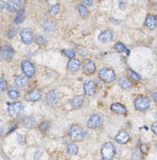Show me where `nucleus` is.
<instances>
[{
  "label": "nucleus",
  "instance_id": "58836bf2",
  "mask_svg": "<svg viewBox=\"0 0 157 160\" xmlns=\"http://www.w3.org/2000/svg\"><path fill=\"white\" fill-rule=\"evenodd\" d=\"M152 128V132H153L155 135H157V122H155V123L152 125V128Z\"/></svg>",
  "mask_w": 157,
  "mask_h": 160
},
{
  "label": "nucleus",
  "instance_id": "20e7f679",
  "mask_svg": "<svg viewBox=\"0 0 157 160\" xmlns=\"http://www.w3.org/2000/svg\"><path fill=\"white\" fill-rule=\"evenodd\" d=\"M99 77L105 82H112L116 80V74L111 69L103 67L99 71Z\"/></svg>",
  "mask_w": 157,
  "mask_h": 160
},
{
  "label": "nucleus",
  "instance_id": "1a4fd4ad",
  "mask_svg": "<svg viewBox=\"0 0 157 160\" xmlns=\"http://www.w3.org/2000/svg\"><path fill=\"white\" fill-rule=\"evenodd\" d=\"M42 93L38 89H33L27 92L24 95V99L28 102H38L42 98Z\"/></svg>",
  "mask_w": 157,
  "mask_h": 160
},
{
  "label": "nucleus",
  "instance_id": "cd10ccee",
  "mask_svg": "<svg viewBox=\"0 0 157 160\" xmlns=\"http://www.w3.org/2000/svg\"><path fill=\"white\" fill-rule=\"evenodd\" d=\"M78 12H79V14L81 15L82 17L83 18H86V17L89 16V10H88L87 8L86 7V6H84L83 4H79L78 6Z\"/></svg>",
  "mask_w": 157,
  "mask_h": 160
},
{
  "label": "nucleus",
  "instance_id": "7ed1b4c3",
  "mask_svg": "<svg viewBox=\"0 0 157 160\" xmlns=\"http://www.w3.org/2000/svg\"><path fill=\"white\" fill-rule=\"evenodd\" d=\"M69 136L71 139L75 142H81L84 138V131L79 126L74 124L71 127L69 130Z\"/></svg>",
  "mask_w": 157,
  "mask_h": 160
},
{
  "label": "nucleus",
  "instance_id": "c9c22d12",
  "mask_svg": "<svg viewBox=\"0 0 157 160\" xmlns=\"http://www.w3.org/2000/svg\"><path fill=\"white\" fill-rule=\"evenodd\" d=\"M17 140L20 145H24L25 144V137L23 134H18L17 138Z\"/></svg>",
  "mask_w": 157,
  "mask_h": 160
},
{
  "label": "nucleus",
  "instance_id": "37998d69",
  "mask_svg": "<svg viewBox=\"0 0 157 160\" xmlns=\"http://www.w3.org/2000/svg\"><path fill=\"white\" fill-rule=\"evenodd\" d=\"M152 98L157 103V92H155L152 95Z\"/></svg>",
  "mask_w": 157,
  "mask_h": 160
},
{
  "label": "nucleus",
  "instance_id": "a211bd4d",
  "mask_svg": "<svg viewBox=\"0 0 157 160\" xmlns=\"http://www.w3.org/2000/svg\"><path fill=\"white\" fill-rule=\"evenodd\" d=\"M80 66H81V62L79 60L76 59H71L68 62L67 68L69 71L74 73L79 70Z\"/></svg>",
  "mask_w": 157,
  "mask_h": 160
},
{
  "label": "nucleus",
  "instance_id": "5701e85b",
  "mask_svg": "<svg viewBox=\"0 0 157 160\" xmlns=\"http://www.w3.org/2000/svg\"><path fill=\"white\" fill-rule=\"evenodd\" d=\"M36 120L35 118V117L33 116H29V117H27L26 118L22 120V125H23L24 128H31L35 123Z\"/></svg>",
  "mask_w": 157,
  "mask_h": 160
},
{
  "label": "nucleus",
  "instance_id": "72a5a7b5",
  "mask_svg": "<svg viewBox=\"0 0 157 160\" xmlns=\"http://www.w3.org/2000/svg\"><path fill=\"white\" fill-rule=\"evenodd\" d=\"M59 9H60L59 4L56 3V4L53 5V6H52L51 7H50V13L51 14V15H53V16L56 15V14H57V12H59Z\"/></svg>",
  "mask_w": 157,
  "mask_h": 160
},
{
  "label": "nucleus",
  "instance_id": "79ce46f5",
  "mask_svg": "<svg viewBox=\"0 0 157 160\" xmlns=\"http://www.w3.org/2000/svg\"><path fill=\"white\" fill-rule=\"evenodd\" d=\"M5 7H6V5L4 1H0V10H3L5 9Z\"/></svg>",
  "mask_w": 157,
  "mask_h": 160
},
{
  "label": "nucleus",
  "instance_id": "473e14b6",
  "mask_svg": "<svg viewBox=\"0 0 157 160\" xmlns=\"http://www.w3.org/2000/svg\"><path fill=\"white\" fill-rule=\"evenodd\" d=\"M129 76H130V78L134 81H139L140 80H141V77H140L138 73H135L134 71H133L132 70H129Z\"/></svg>",
  "mask_w": 157,
  "mask_h": 160
},
{
  "label": "nucleus",
  "instance_id": "f257e3e1",
  "mask_svg": "<svg viewBox=\"0 0 157 160\" xmlns=\"http://www.w3.org/2000/svg\"><path fill=\"white\" fill-rule=\"evenodd\" d=\"M24 112V107L20 102H15L9 105L8 112L12 118H19L23 115Z\"/></svg>",
  "mask_w": 157,
  "mask_h": 160
},
{
  "label": "nucleus",
  "instance_id": "f8f14e48",
  "mask_svg": "<svg viewBox=\"0 0 157 160\" xmlns=\"http://www.w3.org/2000/svg\"><path fill=\"white\" fill-rule=\"evenodd\" d=\"M15 54L14 48L10 47L9 45H4L1 47L0 49V55L3 59H10Z\"/></svg>",
  "mask_w": 157,
  "mask_h": 160
},
{
  "label": "nucleus",
  "instance_id": "2f4dec72",
  "mask_svg": "<svg viewBox=\"0 0 157 160\" xmlns=\"http://www.w3.org/2000/svg\"><path fill=\"white\" fill-rule=\"evenodd\" d=\"M35 39V42L39 45H43L46 43V38H44V36L41 35V34H37Z\"/></svg>",
  "mask_w": 157,
  "mask_h": 160
},
{
  "label": "nucleus",
  "instance_id": "c756f323",
  "mask_svg": "<svg viewBox=\"0 0 157 160\" xmlns=\"http://www.w3.org/2000/svg\"><path fill=\"white\" fill-rule=\"evenodd\" d=\"M7 95L9 98L14 100L19 98V96H20V93H19L18 91L16 90V89H10V90L8 91Z\"/></svg>",
  "mask_w": 157,
  "mask_h": 160
},
{
  "label": "nucleus",
  "instance_id": "7c9ffc66",
  "mask_svg": "<svg viewBox=\"0 0 157 160\" xmlns=\"http://www.w3.org/2000/svg\"><path fill=\"white\" fill-rule=\"evenodd\" d=\"M64 55L67 57L71 58V59H74L75 57V52L72 49H64L62 51Z\"/></svg>",
  "mask_w": 157,
  "mask_h": 160
},
{
  "label": "nucleus",
  "instance_id": "f03ea898",
  "mask_svg": "<svg viewBox=\"0 0 157 160\" xmlns=\"http://www.w3.org/2000/svg\"><path fill=\"white\" fill-rule=\"evenodd\" d=\"M116 154V148L111 142L104 144L101 148V156L104 160H111Z\"/></svg>",
  "mask_w": 157,
  "mask_h": 160
},
{
  "label": "nucleus",
  "instance_id": "f704fd0d",
  "mask_svg": "<svg viewBox=\"0 0 157 160\" xmlns=\"http://www.w3.org/2000/svg\"><path fill=\"white\" fill-rule=\"evenodd\" d=\"M7 88V82L6 79L3 78H0V92H4Z\"/></svg>",
  "mask_w": 157,
  "mask_h": 160
},
{
  "label": "nucleus",
  "instance_id": "b1692460",
  "mask_svg": "<svg viewBox=\"0 0 157 160\" xmlns=\"http://www.w3.org/2000/svg\"><path fill=\"white\" fill-rule=\"evenodd\" d=\"M119 85L120 86L121 88L124 89V90H129L132 88V83L127 78H122L119 79Z\"/></svg>",
  "mask_w": 157,
  "mask_h": 160
},
{
  "label": "nucleus",
  "instance_id": "6ab92c4d",
  "mask_svg": "<svg viewBox=\"0 0 157 160\" xmlns=\"http://www.w3.org/2000/svg\"><path fill=\"white\" fill-rule=\"evenodd\" d=\"M130 140V135L128 133L125 131H122L116 136L115 141L119 144H126L128 141Z\"/></svg>",
  "mask_w": 157,
  "mask_h": 160
},
{
  "label": "nucleus",
  "instance_id": "ea45409f",
  "mask_svg": "<svg viewBox=\"0 0 157 160\" xmlns=\"http://www.w3.org/2000/svg\"><path fill=\"white\" fill-rule=\"evenodd\" d=\"M82 2H83L84 6L86 5L87 6H91L93 5V0H82Z\"/></svg>",
  "mask_w": 157,
  "mask_h": 160
},
{
  "label": "nucleus",
  "instance_id": "dca6fc26",
  "mask_svg": "<svg viewBox=\"0 0 157 160\" xmlns=\"http://www.w3.org/2000/svg\"><path fill=\"white\" fill-rule=\"evenodd\" d=\"M113 33L109 30H105V31H102L99 35L98 38L100 42H103V43H106V42H110L113 40Z\"/></svg>",
  "mask_w": 157,
  "mask_h": 160
},
{
  "label": "nucleus",
  "instance_id": "0eeeda50",
  "mask_svg": "<svg viewBox=\"0 0 157 160\" xmlns=\"http://www.w3.org/2000/svg\"><path fill=\"white\" fill-rule=\"evenodd\" d=\"M21 70L28 78H32L35 73V69L32 62L29 60H23L21 62Z\"/></svg>",
  "mask_w": 157,
  "mask_h": 160
},
{
  "label": "nucleus",
  "instance_id": "f3484780",
  "mask_svg": "<svg viewBox=\"0 0 157 160\" xmlns=\"http://www.w3.org/2000/svg\"><path fill=\"white\" fill-rule=\"evenodd\" d=\"M83 102H84V98H83V95H78V96L72 98L69 102V104L72 106V109H76L83 106Z\"/></svg>",
  "mask_w": 157,
  "mask_h": 160
},
{
  "label": "nucleus",
  "instance_id": "a878e982",
  "mask_svg": "<svg viewBox=\"0 0 157 160\" xmlns=\"http://www.w3.org/2000/svg\"><path fill=\"white\" fill-rule=\"evenodd\" d=\"M24 9H21L17 12V16L14 19V23L17 25L20 24L24 21Z\"/></svg>",
  "mask_w": 157,
  "mask_h": 160
},
{
  "label": "nucleus",
  "instance_id": "bb28decb",
  "mask_svg": "<svg viewBox=\"0 0 157 160\" xmlns=\"http://www.w3.org/2000/svg\"><path fill=\"white\" fill-rule=\"evenodd\" d=\"M78 148L75 144L72 143L69 144L67 147V152L68 154L70 155V156H75L78 153Z\"/></svg>",
  "mask_w": 157,
  "mask_h": 160
},
{
  "label": "nucleus",
  "instance_id": "ddd939ff",
  "mask_svg": "<svg viewBox=\"0 0 157 160\" xmlns=\"http://www.w3.org/2000/svg\"><path fill=\"white\" fill-rule=\"evenodd\" d=\"M83 89H84L85 95L87 96H93L96 92L95 84L91 81H86L83 84Z\"/></svg>",
  "mask_w": 157,
  "mask_h": 160
},
{
  "label": "nucleus",
  "instance_id": "e433bc0d",
  "mask_svg": "<svg viewBox=\"0 0 157 160\" xmlns=\"http://www.w3.org/2000/svg\"><path fill=\"white\" fill-rule=\"evenodd\" d=\"M15 34H16V31L14 29V28H11V29H9V31H8V33H7L8 38L12 39L15 36Z\"/></svg>",
  "mask_w": 157,
  "mask_h": 160
},
{
  "label": "nucleus",
  "instance_id": "49530a36",
  "mask_svg": "<svg viewBox=\"0 0 157 160\" xmlns=\"http://www.w3.org/2000/svg\"><path fill=\"white\" fill-rule=\"evenodd\" d=\"M156 50H157V48H156Z\"/></svg>",
  "mask_w": 157,
  "mask_h": 160
},
{
  "label": "nucleus",
  "instance_id": "412c9836",
  "mask_svg": "<svg viewBox=\"0 0 157 160\" xmlns=\"http://www.w3.org/2000/svg\"><path fill=\"white\" fill-rule=\"evenodd\" d=\"M42 27L47 33H53L56 30V25H55L54 22L49 19L44 20L42 23Z\"/></svg>",
  "mask_w": 157,
  "mask_h": 160
},
{
  "label": "nucleus",
  "instance_id": "c03bdc74",
  "mask_svg": "<svg viewBox=\"0 0 157 160\" xmlns=\"http://www.w3.org/2000/svg\"><path fill=\"white\" fill-rule=\"evenodd\" d=\"M155 148L157 149V142H156V143H155Z\"/></svg>",
  "mask_w": 157,
  "mask_h": 160
},
{
  "label": "nucleus",
  "instance_id": "a18cd8bd",
  "mask_svg": "<svg viewBox=\"0 0 157 160\" xmlns=\"http://www.w3.org/2000/svg\"><path fill=\"white\" fill-rule=\"evenodd\" d=\"M155 117H156V119H157V112H156V115H155Z\"/></svg>",
  "mask_w": 157,
  "mask_h": 160
},
{
  "label": "nucleus",
  "instance_id": "9d476101",
  "mask_svg": "<svg viewBox=\"0 0 157 160\" xmlns=\"http://www.w3.org/2000/svg\"><path fill=\"white\" fill-rule=\"evenodd\" d=\"M83 72L86 75H92L96 71L95 63L94 62V61L89 59H84V61L83 62Z\"/></svg>",
  "mask_w": 157,
  "mask_h": 160
},
{
  "label": "nucleus",
  "instance_id": "393cba45",
  "mask_svg": "<svg viewBox=\"0 0 157 160\" xmlns=\"http://www.w3.org/2000/svg\"><path fill=\"white\" fill-rule=\"evenodd\" d=\"M114 48L115 49H116L117 52H122V53L125 52L127 56H128V55L130 54V52L127 49L126 46L122 43V42H116L114 45Z\"/></svg>",
  "mask_w": 157,
  "mask_h": 160
},
{
  "label": "nucleus",
  "instance_id": "423d86ee",
  "mask_svg": "<svg viewBox=\"0 0 157 160\" xmlns=\"http://www.w3.org/2000/svg\"><path fill=\"white\" fill-rule=\"evenodd\" d=\"M61 100L60 93L57 90H51L46 95V102L50 106H54L59 103Z\"/></svg>",
  "mask_w": 157,
  "mask_h": 160
},
{
  "label": "nucleus",
  "instance_id": "aec40b11",
  "mask_svg": "<svg viewBox=\"0 0 157 160\" xmlns=\"http://www.w3.org/2000/svg\"><path fill=\"white\" fill-rule=\"evenodd\" d=\"M111 110L115 113L120 114V115H124L127 113L126 107L120 103H113L111 106Z\"/></svg>",
  "mask_w": 157,
  "mask_h": 160
},
{
  "label": "nucleus",
  "instance_id": "9b49d317",
  "mask_svg": "<svg viewBox=\"0 0 157 160\" xmlns=\"http://www.w3.org/2000/svg\"><path fill=\"white\" fill-rule=\"evenodd\" d=\"M101 125V118L97 114H93L87 121V127L89 129H96Z\"/></svg>",
  "mask_w": 157,
  "mask_h": 160
},
{
  "label": "nucleus",
  "instance_id": "2eb2a0df",
  "mask_svg": "<svg viewBox=\"0 0 157 160\" xmlns=\"http://www.w3.org/2000/svg\"><path fill=\"white\" fill-rule=\"evenodd\" d=\"M22 4V0H10L6 5V9L8 12H14L20 9Z\"/></svg>",
  "mask_w": 157,
  "mask_h": 160
},
{
  "label": "nucleus",
  "instance_id": "c85d7f7f",
  "mask_svg": "<svg viewBox=\"0 0 157 160\" xmlns=\"http://www.w3.org/2000/svg\"><path fill=\"white\" fill-rule=\"evenodd\" d=\"M50 128V121H47V120H45V121H42V123L39 124V130L41 131V132H46Z\"/></svg>",
  "mask_w": 157,
  "mask_h": 160
},
{
  "label": "nucleus",
  "instance_id": "a19ab883",
  "mask_svg": "<svg viewBox=\"0 0 157 160\" xmlns=\"http://www.w3.org/2000/svg\"><path fill=\"white\" fill-rule=\"evenodd\" d=\"M141 152H143V153H145V152H147V151H148V147L146 146L145 145H142L141 146Z\"/></svg>",
  "mask_w": 157,
  "mask_h": 160
},
{
  "label": "nucleus",
  "instance_id": "4468645a",
  "mask_svg": "<svg viewBox=\"0 0 157 160\" xmlns=\"http://www.w3.org/2000/svg\"><path fill=\"white\" fill-rule=\"evenodd\" d=\"M28 78L25 75H19L14 78V85L17 88H24L28 85Z\"/></svg>",
  "mask_w": 157,
  "mask_h": 160
},
{
  "label": "nucleus",
  "instance_id": "4c0bfd02",
  "mask_svg": "<svg viewBox=\"0 0 157 160\" xmlns=\"http://www.w3.org/2000/svg\"><path fill=\"white\" fill-rule=\"evenodd\" d=\"M42 152L41 150H37L34 154V160H39L42 157Z\"/></svg>",
  "mask_w": 157,
  "mask_h": 160
},
{
  "label": "nucleus",
  "instance_id": "6e6552de",
  "mask_svg": "<svg viewBox=\"0 0 157 160\" xmlns=\"http://www.w3.org/2000/svg\"><path fill=\"white\" fill-rule=\"evenodd\" d=\"M20 40L24 45H29L33 40V33L30 28H24L20 32Z\"/></svg>",
  "mask_w": 157,
  "mask_h": 160
},
{
  "label": "nucleus",
  "instance_id": "39448f33",
  "mask_svg": "<svg viewBox=\"0 0 157 160\" xmlns=\"http://www.w3.org/2000/svg\"><path fill=\"white\" fill-rule=\"evenodd\" d=\"M134 107L138 111H146L150 107V100L146 97H138L134 101Z\"/></svg>",
  "mask_w": 157,
  "mask_h": 160
},
{
  "label": "nucleus",
  "instance_id": "4be33fe9",
  "mask_svg": "<svg viewBox=\"0 0 157 160\" xmlns=\"http://www.w3.org/2000/svg\"><path fill=\"white\" fill-rule=\"evenodd\" d=\"M145 26L150 30L155 29L157 25V20L156 17L154 15H150L146 18L145 20Z\"/></svg>",
  "mask_w": 157,
  "mask_h": 160
}]
</instances>
